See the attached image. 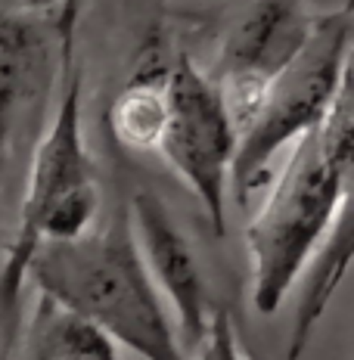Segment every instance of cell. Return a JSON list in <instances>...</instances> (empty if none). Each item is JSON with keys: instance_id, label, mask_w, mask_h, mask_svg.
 Returning a JSON list of instances; mask_svg holds the SVG:
<instances>
[{"instance_id": "3957f363", "label": "cell", "mask_w": 354, "mask_h": 360, "mask_svg": "<svg viewBox=\"0 0 354 360\" xmlns=\"http://www.w3.org/2000/svg\"><path fill=\"white\" fill-rule=\"evenodd\" d=\"M28 283L140 360H190L131 233L127 208L72 243L37 245Z\"/></svg>"}, {"instance_id": "7a4b0ae2", "label": "cell", "mask_w": 354, "mask_h": 360, "mask_svg": "<svg viewBox=\"0 0 354 360\" xmlns=\"http://www.w3.org/2000/svg\"><path fill=\"white\" fill-rule=\"evenodd\" d=\"M103 193L84 140V65L59 72L56 109L28 162L16 230L0 261V354L22 339V295L37 245L72 243L100 224Z\"/></svg>"}, {"instance_id": "8992f818", "label": "cell", "mask_w": 354, "mask_h": 360, "mask_svg": "<svg viewBox=\"0 0 354 360\" xmlns=\"http://www.w3.org/2000/svg\"><path fill=\"white\" fill-rule=\"evenodd\" d=\"M165 96H168V112L156 153H162L168 168L187 184L215 233L224 236L230 212V165L236 153V127L212 78L187 50L171 53Z\"/></svg>"}, {"instance_id": "ba28073f", "label": "cell", "mask_w": 354, "mask_h": 360, "mask_svg": "<svg viewBox=\"0 0 354 360\" xmlns=\"http://www.w3.org/2000/svg\"><path fill=\"white\" fill-rule=\"evenodd\" d=\"M59 47L50 28L0 10V174L10 162L22 124L47 103L59 78Z\"/></svg>"}, {"instance_id": "9c48e42d", "label": "cell", "mask_w": 354, "mask_h": 360, "mask_svg": "<svg viewBox=\"0 0 354 360\" xmlns=\"http://www.w3.org/2000/svg\"><path fill=\"white\" fill-rule=\"evenodd\" d=\"M168 65L171 50L165 47V37L159 32L149 34L146 44L137 50L131 78L115 94L106 115L118 146L134 149V153H156L159 149L165 112H168V96H165Z\"/></svg>"}, {"instance_id": "52a82bcc", "label": "cell", "mask_w": 354, "mask_h": 360, "mask_svg": "<svg viewBox=\"0 0 354 360\" xmlns=\"http://www.w3.org/2000/svg\"><path fill=\"white\" fill-rule=\"evenodd\" d=\"M127 221L137 243L140 261L146 267L153 286L159 295L168 298L175 311V329L184 345L187 357L196 351L208 329V320L215 314L212 289H208L206 270L199 264L190 236L171 214V208L156 196L153 190H137L127 205Z\"/></svg>"}, {"instance_id": "4fadbf2b", "label": "cell", "mask_w": 354, "mask_h": 360, "mask_svg": "<svg viewBox=\"0 0 354 360\" xmlns=\"http://www.w3.org/2000/svg\"><path fill=\"white\" fill-rule=\"evenodd\" d=\"M190 360H255V357L248 354L243 348V342H239L236 323H233L230 311L217 304L212 320H208L206 335H202V342L196 345Z\"/></svg>"}, {"instance_id": "277c9868", "label": "cell", "mask_w": 354, "mask_h": 360, "mask_svg": "<svg viewBox=\"0 0 354 360\" xmlns=\"http://www.w3.org/2000/svg\"><path fill=\"white\" fill-rule=\"evenodd\" d=\"M351 44L354 10L348 0L314 16L298 53L267 81L255 115L239 131L230 165V202L248 208L252 196L274 177L277 155L327 118L339 90L351 81Z\"/></svg>"}, {"instance_id": "5b68a950", "label": "cell", "mask_w": 354, "mask_h": 360, "mask_svg": "<svg viewBox=\"0 0 354 360\" xmlns=\"http://www.w3.org/2000/svg\"><path fill=\"white\" fill-rule=\"evenodd\" d=\"M317 13L311 0H224L206 13L212 59L206 75L239 131L258 109L267 81L298 53Z\"/></svg>"}, {"instance_id": "8fae6325", "label": "cell", "mask_w": 354, "mask_h": 360, "mask_svg": "<svg viewBox=\"0 0 354 360\" xmlns=\"http://www.w3.org/2000/svg\"><path fill=\"white\" fill-rule=\"evenodd\" d=\"M28 360H118L115 342L53 298L37 295L25 329Z\"/></svg>"}, {"instance_id": "6da1fadb", "label": "cell", "mask_w": 354, "mask_h": 360, "mask_svg": "<svg viewBox=\"0 0 354 360\" xmlns=\"http://www.w3.org/2000/svg\"><path fill=\"white\" fill-rule=\"evenodd\" d=\"M351 81L339 90L327 118L289 146L267 199L246 227L252 304L261 314L280 311L301 270L348 208L354 165Z\"/></svg>"}, {"instance_id": "30bf717a", "label": "cell", "mask_w": 354, "mask_h": 360, "mask_svg": "<svg viewBox=\"0 0 354 360\" xmlns=\"http://www.w3.org/2000/svg\"><path fill=\"white\" fill-rule=\"evenodd\" d=\"M348 264H351V230H348V208H345L339 214V221L333 224V230H329V236L323 239L320 249L311 255V261L301 270L305 283H301V298L296 307V320H292L289 348H286L289 360H298L308 351L314 329L327 314L336 289L342 286L345 274H348Z\"/></svg>"}, {"instance_id": "7c38bea8", "label": "cell", "mask_w": 354, "mask_h": 360, "mask_svg": "<svg viewBox=\"0 0 354 360\" xmlns=\"http://www.w3.org/2000/svg\"><path fill=\"white\" fill-rule=\"evenodd\" d=\"M81 4L84 0H0V10L50 28L59 47V65L65 69V65H72L78 59Z\"/></svg>"}]
</instances>
